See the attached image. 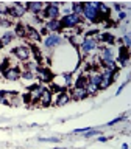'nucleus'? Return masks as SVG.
I'll use <instances>...</instances> for the list:
<instances>
[{
	"mask_svg": "<svg viewBox=\"0 0 131 149\" xmlns=\"http://www.w3.org/2000/svg\"><path fill=\"white\" fill-rule=\"evenodd\" d=\"M97 5L98 3H83V13H81V16H84V19H87V20L92 22V23L100 22V14H98Z\"/></svg>",
	"mask_w": 131,
	"mask_h": 149,
	"instance_id": "obj_1",
	"label": "nucleus"
},
{
	"mask_svg": "<svg viewBox=\"0 0 131 149\" xmlns=\"http://www.w3.org/2000/svg\"><path fill=\"white\" fill-rule=\"evenodd\" d=\"M61 28H77L83 25V19L81 16H75V14H69V16H63V19L59 20Z\"/></svg>",
	"mask_w": 131,
	"mask_h": 149,
	"instance_id": "obj_2",
	"label": "nucleus"
},
{
	"mask_svg": "<svg viewBox=\"0 0 131 149\" xmlns=\"http://www.w3.org/2000/svg\"><path fill=\"white\" fill-rule=\"evenodd\" d=\"M63 44V36H59L58 33H51V34H47L44 39V45L47 48H55Z\"/></svg>",
	"mask_w": 131,
	"mask_h": 149,
	"instance_id": "obj_3",
	"label": "nucleus"
},
{
	"mask_svg": "<svg viewBox=\"0 0 131 149\" xmlns=\"http://www.w3.org/2000/svg\"><path fill=\"white\" fill-rule=\"evenodd\" d=\"M80 50H81L83 54H89V53H94L97 50V40L92 39V37H84L83 44L80 45Z\"/></svg>",
	"mask_w": 131,
	"mask_h": 149,
	"instance_id": "obj_4",
	"label": "nucleus"
},
{
	"mask_svg": "<svg viewBox=\"0 0 131 149\" xmlns=\"http://www.w3.org/2000/svg\"><path fill=\"white\" fill-rule=\"evenodd\" d=\"M25 13H27L25 3H14V5L9 6L8 16H11V17H23Z\"/></svg>",
	"mask_w": 131,
	"mask_h": 149,
	"instance_id": "obj_5",
	"label": "nucleus"
},
{
	"mask_svg": "<svg viewBox=\"0 0 131 149\" xmlns=\"http://www.w3.org/2000/svg\"><path fill=\"white\" fill-rule=\"evenodd\" d=\"M35 74L39 78V81H42V82H51L53 78H55V74L51 73L49 68H45V67H37Z\"/></svg>",
	"mask_w": 131,
	"mask_h": 149,
	"instance_id": "obj_6",
	"label": "nucleus"
},
{
	"mask_svg": "<svg viewBox=\"0 0 131 149\" xmlns=\"http://www.w3.org/2000/svg\"><path fill=\"white\" fill-rule=\"evenodd\" d=\"M13 53H14V56H16L17 59H20V61H27L28 58H30L31 51H30V47L19 45V47H16V48H13Z\"/></svg>",
	"mask_w": 131,
	"mask_h": 149,
	"instance_id": "obj_7",
	"label": "nucleus"
},
{
	"mask_svg": "<svg viewBox=\"0 0 131 149\" xmlns=\"http://www.w3.org/2000/svg\"><path fill=\"white\" fill-rule=\"evenodd\" d=\"M69 96H70V100L81 101V100H84V98H86V96H89V95H87L86 88H78V87H73L72 90H70Z\"/></svg>",
	"mask_w": 131,
	"mask_h": 149,
	"instance_id": "obj_8",
	"label": "nucleus"
},
{
	"mask_svg": "<svg viewBox=\"0 0 131 149\" xmlns=\"http://www.w3.org/2000/svg\"><path fill=\"white\" fill-rule=\"evenodd\" d=\"M45 5L44 3H39V2H31V3H25V8H27V13H31L35 14V16H37L42 9H44Z\"/></svg>",
	"mask_w": 131,
	"mask_h": 149,
	"instance_id": "obj_9",
	"label": "nucleus"
},
{
	"mask_svg": "<svg viewBox=\"0 0 131 149\" xmlns=\"http://www.w3.org/2000/svg\"><path fill=\"white\" fill-rule=\"evenodd\" d=\"M20 74H22V72L17 67H11L3 76L6 81H19V79H20Z\"/></svg>",
	"mask_w": 131,
	"mask_h": 149,
	"instance_id": "obj_10",
	"label": "nucleus"
},
{
	"mask_svg": "<svg viewBox=\"0 0 131 149\" xmlns=\"http://www.w3.org/2000/svg\"><path fill=\"white\" fill-rule=\"evenodd\" d=\"M51 100H53V93H51V92L49 90V88H45V90L41 93V96H39V102H41V106H44V107L50 106V104H51Z\"/></svg>",
	"mask_w": 131,
	"mask_h": 149,
	"instance_id": "obj_11",
	"label": "nucleus"
},
{
	"mask_svg": "<svg viewBox=\"0 0 131 149\" xmlns=\"http://www.w3.org/2000/svg\"><path fill=\"white\" fill-rule=\"evenodd\" d=\"M44 28L47 31H51V33H58V31L63 30V28H61V23H59V19H56V20H47Z\"/></svg>",
	"mask_w": 131,
	"mask_h": 149,
	"instance_id": "obj_12",
	"label": "nucleus"
},
{
	"mask_svg": "<svg viewBox=\"0 0 131 149\" xmlns=\"http://www.w3.org/2000/svg\"><path fill=\"white\" fill-rule=\"evenodd\" d=\"M25 37L27 39H30L31 42H37L41 39V34L35 30V26H30V25H27V30H25Z\"/></svg>",
	"mask_w": 131,
	"mask_h": 149,
	"instance_id": "obj_13",
	"label": "nucleus"
},
{
	"mask_svg": "<svg viewBox=\"0 0 131 149\" xmlns=\"http://www.w3.org/2000/svg\"><path fill=\"white\" fill-rule=\"evenodd\" d=\"M128 59H130V53L126 47H120L119 48V64L120 65H128Z\"/></svg>",
	"mask_w": 131,
	"mask_h": 149,
	"instance_id": "obj_14",
	"label": "nucleus"
},
{
	"mask_svg": "<svg viewBox=\"0 0 131 149\" xmlns=\"http://www.w3.org/2000/svg\"><path fill=\"white\" fill-rule=\"evenodd\" d=\"M100 50V61H106V59H114V51L109 47H103Z\"/></svg>",
	"mask_w": 131,
	"mask_h": 149,
	"instance_id": "obj_15",
	"label": "nucleus"
},
{
	"mask_svg": "<svg viewBox=\"0 0 131 149\" xmlns=\"http://www.w3.org/2000/svg\"><path fill=\"white\" fill-rule=\"evenodd\" d=\"M16 39V36H14V31H6V33H3L2 37H0V42H2V45H8V44H11V42Z\"/></svg>",
	"mask_w": 131,
	"mask_h": 149,
	"instance_id": "obj_16",
	"label": "nucleus"
},
{
	"mask_svg": "<svg viewBox=\"0 0 131 149\" xmlns=\"http://www.w3.org/2000/svg\"><path fill=\"white\" fill-rule=\"evenodd\" d=\"M69 100H70L69 93H66V92H63V93H58V96H56L55 104H56V106H64V104H67V102H69Z\"/></svg>",
	"mask_w": 131,
	"mask_h": 149,
	"instance_id": "obj_17",
	"label": "nucleus"
},
{
	"mask_svg": "<svg viewBox=\"0 0 131 149\" xmlns=\"http://www.w3.org/2000/svg\"><path fill=\"white\" fill-rule=\"evenodd\" d=\"M95 40H101V42H106V44H114L116 39L111 33H103V34H98V37Z\"/></svg>",
	"mask_w": 131,
	"mask_h": 149,
	"instance_id": "obj_18",
	"label": "nucleus"
},
{
	"mask_svg": "<svg viewBox=\"0 0 131 149\" xmlns=\"http://www.w3.org/2000/svg\"><path fill=\"white\" fill-rule=\"evenodd\" d=\"M87 76L86 74H80V76L77 78V81H75V86L73 87H78V88H84L87 86Z\"/></svg>",
	"mask_w": 131,
	"mask_h": 149,
	"instance_id": "obj_19",
	"label": "nucleus"
},
{
	"mask_svg": "<svg viewBox=\"0 0 131 149\" xmlns=\"http://www.w3.org/2000/svg\"><path fill=\"white\" fill-rule=\"evenodd\" d=\"M83 40H84V37L83 36H80V34H72V36H69V42L72 44L73 47H80L83 44Z\"/></svg>",
	"mask_w": 131,
	"mask_h": 149,
	"instance_id": "obj_20",
	"label": "nucleus"
},
{
	"mask_svg": "<svg viewBox=\"0 0 131 149\" xmlns=\"http://www.w3.org/2000/svg\"><path fill=\"white\" fill-rule=\"evenodd\" d=\"M25 30H27V25H23V23H16L14 36H17V37H25Z\"/></svg>",
	"mask_w": 131,
	"mask_h": 149,
	"instance_id": "obj_21",
	"label": "nucleus"
},
{
	"mask_svg": "<svg viewBox=\"0 0 131 149\" xmlns=\"http://www.w3.org/2000/svg\"><path fill=\"white\" fill-rule=\"evenodd\" d=\"M70 11H72V14H75V16H81L83 13V3H72L70 5Z\"/></svg>",
	"mask_w": 131,
	"mask_h": 149,
	"instance_id": "obj_22",
	"label": "nucleus"
},
{
	"mask_svg": "<svg viewBox=\"0 0 131 149\" xmlns=\"http://www.w3.org/2000/svg\"><path fill=\"white\" fill-rule=\"evenodd\" d=\"M9 68H11V62H9V59H5L3 62L0 64V73L5 74V73H6Z\"/></svg>",
	"mask_w": 131,
	"mask_h": 149,
	"instance_id": "obj_23",
	"label": "nucleus"
},
{
	"mask_svg": "<svg viewBox=\"0 0 131 149\" xmlns=\"http://www.w3.org/2000/svg\"><path fill=\"white\" fill-rule=\"evenodd\" d=\"M35 78H36V74L33 72H28V70H25V72L20 74V79H23V81H33Z\"/></svg>",
	"mask_w": 131,
	"mask_h": 149,
	"instance_id": "obj_24",
	"label": "nucleus"
},
{
	"mask_svg": "<svg viewBox=\"0 0 131 149\" xmlns=\"http://www.w3.org/2000/svg\"><path fill=\"white\" fill-rule=\"evenodd\" d=\"M84 88H86L87 95H95V93L98 92V87H97V86H94V84H91V82H87V86L84 87Z\"/></svg>",
	"mask_w": 131,
	"mask_h": 149,
	"instance_id": "obj_25",
	"label": "nucleus"
},
{
	"mask_svg": "<svg viewBox=\"0 0 131 149\" xmlns=\"http://www.w3.org/2000/svg\"><path fill=\"white\" fill-rule=\"evenodd\" d=\"M13 25V22L9 20V19H6V17H0V26L2 28H9Z\"/></svg>",
	"mask_w": 131,
	"mask_h": 149,
	"instance_id": "obj_26",
	"label": "nucleus"
},
{
	"mask_svg": "<svg viewBox=\"0 0 131 149\" xmlns=\"http://www.w3.org/2000/svg\"><path fill=\"white\" fill-rule=\"evenodd\" d=\"M100 134V130H97V129H89V130H86L84 132V138H91V137H94V135H98Z\"/></svg>",
	"mask_w": 131,
	"mask_h": 149,
	"instance_id": "obj_27",
	"label": "nucleus"
},
{
	"mask_svg": "<svg viewBox=\"0 0 131 149\" xmlns=\"http://www.w3.org/2000/svg\"><path fill=\"white\" fill-rule=\"evenodd\" d=\"M122 42H125V47L128 48V47L131 45V37H130V34H125L123 39H122Z\"/></svg>",
	"mask_w": 131,
	"mask_h": 149,
	"instance_id": "obj_28",
	"label": "nucleus"
},
{
	"mask_svg": "<svg viewBox=\"0 0 131 149\" xmlns=\"http://www.w3.org/2000/svg\"><path fill=\"white\" fill-rule=\"evenodd\" d=\"M117 17H119V20H123V19L126 17V13H125V11H119V14H117Z\"/></svg>",
	"mask_w": 131,
	"mask_h": 149,
	"instance_id": "obj_29",
	"label": "nucleus"
},
{
	"mask_svg": "<svg viewBox=\"0 0 131 149\" xmlns=\"http://www.w3.org/2000/svg\"><path fill=\"white\" fill-rule=\"evenodd\" d=\"M122 148H123V149H128V144H123V146H122Z\"/></svg>",
	"mask_w": 131,
	"mask_h": 149,
	"instance_id": "obj_30",
	"label": "nucleus"
}]
</instances>
